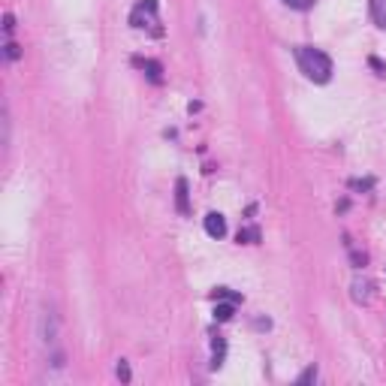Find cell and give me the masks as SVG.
I'll return each instance as SVG.
<instances>
[{
	"instance_id": "cell-1",
	"label": "cell",
	"mask_w": 386,
	"mask_h": 386,
	"mask_svg": "<svg viewBox=\"0 0 386 386\" xmlns=\"http://www.w3.org/2000/svg\"><path fill=\"white\" fill-rule=\"evenodd\" d=\"M296 64L305 73V79L317 82V85H326L332 79V58L326 51L314 49V45H299L296 49Z\"/></svg>"
},
{
	"instance_id": "cell-2",
	"label": "cell",
	"mask_w": 386,
	"mask_h": 386,
	"mask_svg": "<svg viewBox=\"0 0 386 386\" xmlns=\"http://www.w3.org/2000/svg\"><path fill=\"white\" fill-rule=\"evenodd\" d=\"M130 25L139 30L148 27L154 36H160L163 30H160V6H157V0H139L130 12Z\"/></svg>"
},
{
	"instance_id": "cell-3",
	"label": "cell",
	"mask_w": 386,
	"mask_h": 386,
	"mask_svg": "<svg viewBox=\"0 0 386 386\" xmlns=\"http://www.w3.org/2000/svg\"><path fill=\"white\" fill-rule=\"evenodd\" d=\"M36 335H40V341L43 344H55V338H58V314L51 311V308H43L40 311V329H36Z\"/></svg>"
},
{
	"instance_id": "cell-4",
	"label": "cell",
	"mask_w": 386,
	"mask_h": 386,
	"mask_svg": "<svg viewBox=\"0 0 386 386\" xmlns=\"http://www.w3.org/2000/svg\"><path fill=\"white\" fill-rule=\"evenodd\" d=\"M374 284L368 281L365 275H357L353 278V284H350V296H353V302H357V305H368V302H372V296H374Z\"/></svg>"
},
{
	"instance_id": "cell-5",
	"label": "cell",
	"mask_w": 386,
	"mask_h": 386,
	"mask_svg": "<svg viewBox=\"0 0 386 386\" xmlns=\"http://www.w3.org/2000/svg\"><path fill=\"white\" fill-rule=\"evenodd\" d=\"M133 64L139 67V70L145 73L151 82H154V85H160V82H163V67L157 64V60H151V58H133Z\"/></svg>"
},
{
	"instance_id": "cell-6",
	"label": "cell",
	"mask_w": 386,
	"mask_h": 386,
	"mask_svg": "<svg viewBox=\"0 0 386 386\" xmlns=\"http://www.w3.org/2000/svg\"><path fill=\"white\" fill-rule=\"evenodd\" d=\"M206 232L211 239H224L226 236V221L224 215H217V211H208L206 215Z\"/></svg>"
},
{
	"instance_id": "cell-7",
	"label": "cell",
	"mask_w": 386,
	"mask_h": 386,
	"mask_svg": "<svg viewBox=\"0 0 386 386\" xmlns=\"http://www.w3.org/2000/svg\"><path fill=\"white\" fill-rule=\"evenodd\" d=\"M176 208H178V215H191V196H187V181L184 178L176 181Z\"/></svg>"
},
{
	"instance_id": "cell-8",
	"label": "cell",
	"mask_w": 386,
	"mask_h": 386,
	"mask_svg": "<svg viewBox=\"0 0 386 386\" xmlns=\"http://www.w3.org/2000/svg\"><path fill=\"white\" fill-rule=\"evenodd\" d=\"M236 305H239L236 299H217V305H215V320H221V323L232 320V314H236Z\"/></svg>"
},
{
	"instance_id": "cell-9",
	"label": "cell",
	"mask_w": 386,
	"mask_h": 386,
	"mask_svg": "<svg viewBox=\"0 0 386 386\" xmlns=\"http://www.w3.org/2000/svg\"><path fill=\"white\" fill-rule=\"evenodd\" d=\"M372 19L377 27L386 30V0H372Z\"/></svg>"
},
{
	"instance_id": "cell-10",
	"label": "cell",
	"mask_w": 386,
	"mask_h": 386,
	"mask_svg": "<svg viewBox=\"0 0 386 386\" xmlns=\"http://www.w3.org/2000/svg\"><path fill=\"white\" fill-rule=\"evenodd\" d=\"M224 353H226L224 338H215V344H211V368H221L224 365Z\"/></svg>"
},
{
	"instance_id": "cell-11",
	"label": "cell",
	"mask_w": 386,
	"mask_h": 386,
	"mask_svg": "<svg viewBox=\"0 0 386 386\" xmlns=\"http://www.w3.org/2000/svg\"><path fill=\"white\" fill-rule=\"evenodd\" d=\"M239 241L256 245V241H260V230H256V226H245V230H239Z\"/></svg>"
},
{
	"instance_id": "cell-12",
	"label": "cell",
	"mask_w": 386,
	"mask_h": 386,
	"mask_svg": "<svg viewBox=\"0 0 386 386\" xmlns=\"http://www.w3.org/2000/svg\"><path fill=\"white\" fill-rule=\"evenodd\" d=\"M317 374H320V372H317V365L305 368V372L299 374V383H314V381H317Z\"/></svg>"
},
{
	"instance_id": "cell-13",
	"label": "cell",
	"mask_w": 386,
	"mask_h": 386,
	"mask_svg": "<svg viewBox=\"0 0 386 386\" xmlns=\"http://www.w3.org/2000/svg\"><path fill=\"white\" fill-rule=\"evenodd\" d=\"M3 49H6V51H3V55H6V60H19V55H21V49H19V45H15L12 40H10V43H6V45H3Z\"/></svg>"
},
{
	"instance_id": "cell-14",
	"label": "cell",
	"mask_w": 386,
	"mask_h": 386,
	"mask_svg": "<svg viewBox=\"0 0 386 386\" xmlns=\"http://www.w3.org/2000/svg\"><path fill=\"white\" fill-rule=\"evenodd\" d=\"M118 377H121V381H130V368H127V362H124V359L118 362Z\"/></svg>"
},
{
	"instance_id": "cell-15",
	"label": "cell",
	"mask_w": 386,
	"mask_h": 386,
	"mask_svg": "<svg viewBox=\"0 0 386 386\" xmlns=\"http://www.w3.org/2000/svg\"><path fill=\"white\" fill-rule=\"evenodd\" d=\"M372 184H374L372 178H365V181H350V187H357V191H368Z\"/></svg>"
},
{
	"instance_id": "cell-16",
	"label": "cell",
	"mask_w": 386,
	"mask_h": 386,
	"mask_svg": "<svg viewBox=\"0 0 386 386\" xmlns=\"http://www.w3.org/2000/svg\"><path fill=\"white\" fill-rule=\"evenodd\" d=\"M3 30H6V34H12V30H15V19H12L10 12L3 15Z\"/></svg>"
}]
</instances>
